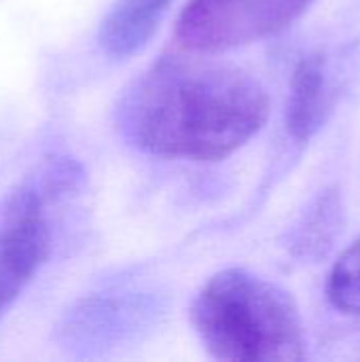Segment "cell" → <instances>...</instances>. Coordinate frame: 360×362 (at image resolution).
<instances>
[{"instance_id": "obj_3", "label": "cell", "mask_w": 360, "mask_h": 362, "mask_svg": "<svg viewBox=\"0 0 360 362\" xmlns=\"http://www.w3.org/2000/svg\"><path fill=\"white\" fill-rule=\"evenodd\" d=\"M68 193V178L47 161L38 176L0 199V318L47 263L51 255L47 204Z\"/></svg>"}, {"instance_id": "obj_1", "label": "cell", "mask_w": 360, "mask_h": 362, "mask_svg": "<svg viewBox=\"0 0 360 362\" xmlns=\"http://www.w3.org/2000/svg\"><path fill=\"white\" fill-rule=\"evenodd\" d=\"M269 117V95L244 68L195 55H163L119 98L115 123L142 153L221 161L252 140Z\"/></svg>"}, {"instance_id": "obj_8", "label": "cell", "mask_w": 360, "mask_h": 362, "mask_svg": "<svg viewBox=\"0 0 360 362\" xmlns=\"http://www.w3.org/2000/svg\"><path fill=\"white\" fill-rule=\"evenodd\" d=\"M327 297L337 310L346 314H360V238L331 269Z\"/></svg>"}, {"instance_id": "obj_5", "label": "cell", "mask_w": 360, "mask_h": 362, "mask_svg": "<svg viewBox=\"0 0 360 362\" xmlns=\"http://www.w3.org/2000/svg\"><path fill=\"white\" fill-rule=\"evenodd\" d=\"M155 318L157 301L151 297H91L66 312L59 322V339L64 348L89 356L119 348L125 339L149 329Z\"/></svg>"}, {"instance_id": "obj_7", "label": "cell", "mask_w": 360, "mask_h": 362, "mask_svg": "<svg viewBox=\"0 0 360 362\" xmlns=\"http://www.w3.org/2000/svg\"><path fill=\"white\" fill-rule=\"evenodd\" d=\"M327 62L320 53L303 57L291 78L286 104V127L299 142L310 140L327 117L329 106Z\"/></svg>"}, {"instance_id": "obj_6", "label": "cell", "mask_w": 360, "mask_h": 362, "mask_svg": "<svg viewBox=\"0 0 360 362\" xmlns=\"http://www.w3.org/2000/svg\"><path fill=\"white\" fill-rule=\"evenodd\" d=\"M174 0H115L100 25V47L117 57L138 53L157 32Z\"/></svg>"}, {"instance_id": "obj_4", "label": "cell", "mask_w": 360, "mask_h": 362, "mask_svg": "<svg viewBox=\"0 0 360 362\" xmlns=\"http://www.w3.org/2000/svg\"><path fill=\"white\" fill-rule=\"evenodd\" d=\"M312 0H189L176 21V40L191 53L231 51L291 25Z\"/></svg>"}, {"instance_id": "obj_2", "label": "cell", "mask_w": 360, "mask_h": 362, "mask_svg": "<svg viewBox=\"0 0 360 362\" xmlns=\"http://www.w3.org/2000/svg\"><path fill=\"white\" fill-rule=\"evenodd\" d=\"M191 325L208 354L229 362L306 358V331L289 291L248 269L214 274L191 303Z\"/></svg>"}]
</instances>
